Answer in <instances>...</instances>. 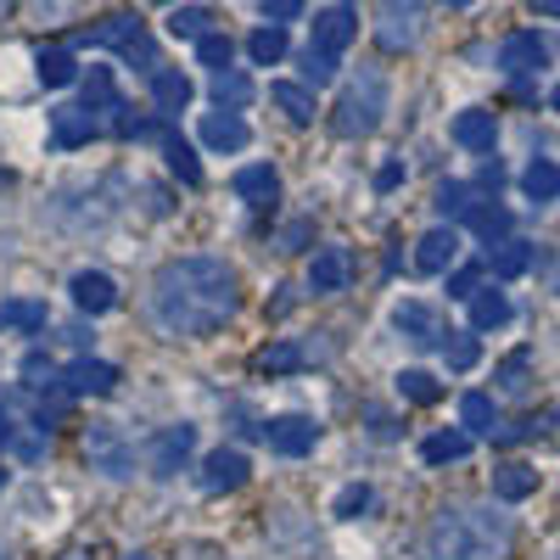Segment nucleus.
<instances>
[{
	"mask_svg": "<svg viewBox=\"0 0 560 560\" xmlns=\"http://www.w3.org/2000/svg\"><path fill=\"white\" fill-rule=\"evenodd\" d=\"M242 308V280L224 258H174L152 280V314L174 337H213Z\"/></svg>",
	"mask_w": 560,
	"mask_h": 560,
	"instance_id": "nucleus-1",
	"label": "nucleus"
},
{
	"mask_svg": "<svg viewBox=\"0 0 560 560\" xmlns=\"http://www.w3.org/2000/svg\"><path fill=\"white\" fill-rule=\"evenodd\" d=\"M432 560H504L510 522L493 510H443L427 533Z\"/></svg>",
	"mask_w": 560,
	"mask_h": 560,
	"instance_id": "nucleus-2",
	"label": "nucleus"
},
{
	"mask_svg": "<svg viewBox=\"0 0 560 560\" xmlns=\"http://www.w3.org/2000/svg\"><path fill=\"white\" fill-rule=\"evenodd\" d=\"M382 113H387V79H382V68H359V79L342 90V102L331 113V129L342 140H359V135H370L382 124Z\"/></svg>",
	"mask_w": 560,
	"mask_h": 560,
	"instance_id": "nucleus-3",
	"label": "nucleus"
},
{
	"mask_svg": "<svg viewBox=\"0 0 560 560\" xmlns=\"http://www.w3.org/2000/svg\"><path fill=\"white\" fill-rule=\"evenodd\" d=\"M376 23H382V28H376L382 51H415L427 12H420V0H382V18H376Z\"/></svg>",
	"mask_w": 560,
	"mask_h": 560,
	"instance_id": "nucleus-4",
	"label": "nucleus"
},
{
	"mask_svg": "<svg viewBox=\"0 0 560 560\" xmlns=\"http://www.w3.org/2000/svg\"><path fill=\"white\" fill-rule=\"evenodd\" d=\"M84 459H90V471H107V477H129L135 471V448L124 443L118 427H90L84 432Z\"/></svg>",
	"mask_w": 560,
	"mask_h": 560,
	"instance_id": "nucleus-5",
	"label": "nucleus"
},
{
	"mask_svg": "<svg viewBox=\"0 0 560 560\" xmlns=\"http://www.w3.org/2000/svg\"><path fill=\"white\" fill-rule=\"evenodd\" d=\"M247 471H253V465H247L242 448H213V454L202 459V488H208V493H236V488L247 482Z\"/></svg>",
	"mask_w": 560,
	"mask_h": 560,
	"instance_id": "nucleus-6",
	"label": "nucleus"
},
{
	"mask_svg": "<svg viewBox=\"0 0 560 560\" xmlns=\"http://www.w3.org/2000/svg\"><path fill=\"white\" fill-rule=\"evenodd\" d=\"M264 438H269L275 454L298 459V454H308L319 443V427H314V420H303V415H280V420H269V427H264Z\"/></svg>",
	"mask_w": 560,
	"mask_h": 560,
	"instance_id": "nucleus-7",
	"label": "nucleus"
},
{
	"mask_svg": "<svg viewBox=\"0 0 560 560\" xmlns=\"http://www.w3.org/2000/svg\"><path fill=\"white\" fill-rule=\"evenodd\" d=\"M544 62H549V51H544L538 34H510V39L499 45V68H504L510 79H527V73H538Z\"/></svg>",
	"mask_w": 560,
	"mask_h": 560,
	"instance_id": "nucleus-8",
	"label": "nucleus"
},
{
	"mask_svg": "<svg viewBox=\"0 0 560 560\" xmlns=\"http://www.w3.org/2000/svg\"><path fill=\"white\" fill-rule=\"evenodd\" d=\"M62 387H68L73 398H107V393L118 387V370L102 364V359H79L68 376H62Z\"/></svg>",
	"mask_w": 560,
	"mask_h": 560,
	"instance_id": "nucleus-9",
	"label": "nucleus"
},
{
	"mask_svg": "<svg viewBox=\"0 0 560 560\" xmlns=\"http://www.w3.org/2000/svg\"><path fill=\"white\" fill-rule=\"evenodd\" d=\"M191 448H197V427H168V432H158V443H152V471L158 477H174L185 459H191Z\"/></svg>",
	"mask_w": 560,
	"mask_h": 560,
	"instance_id": "nucleus-10",
	"label": "nucleus"
},
{
	"mask_svg": "<svg viewBox=\"0 0 560 560\" xmlns=\"http://www.w3.org/2000/svg\"><path fill=\"white\" fill-rule=\"evenodd\" d=\"M353 34H359V23H353V12H342V7H331V12H319L314 18V51H331V57H342L348 45H353Z\"/></svg>",
	"mask_w": 560,
	"mask_h": 560,
	"instance_id": "nucleus-11",
	"label": "nucleus"
},
{
	"mask_svg": "<svg viewBox=\"0 0 560 560\" xmlns=\"http://www.w3.org/2000/svg\"><path fill=\"white\" fill-rule=\"evenodd\" d=\"M79 39H84V45H118V51H129L135 39H147V28H140V18H129V12H113V18H102V23L79 28Z\"/></svg>",
	"mask_w": 560,
	"mask_h": 560,
	"instance_id": "nucleus-12",
	"label": "nucleus"
},
{
	"mask_svg": "<svg viewBox=\"0 0 560 560\" xmlns=\"http://www.w3.org/2000/svg\"><path fill=\"white\" fill-rule=\"evenodd\" d=\"M51 135H57V147H84V140L102 135V118L90 107H57L51 113Z\"/></svg>",
	"mask_w": 560,
	"mask_h": 560,
	"instance_id": "nucleus-13",
	"label": "nucleus"
},
{
	"mask_svg": "<svg viewBox=\"0 0 560 560\" xmlns=\"http://www.w3.org/2000/svg\"><path fill=\"white\" fill-rule=\"evenodd\" d=\"M454 253H459L454 230H427V236L415 242V269H420V275H443V269L454 264Z\"/></svg>",
	"mask_w": 560,
	"mask_h": 560,
	"instance_id": "nucleus-14",
	"label": "nucleus"
},
{
	"mask_svg": "<svg viewBox=\"0 0 560 560\" xmlns=\"http://www.w3.org/2000/svg\"><path fill=\"white\" fill-rule=\"evenodd\" d=\"M348 275H353V258H348L342 247H325V253H314V264H308V287H314V292H342Z\"/></svg>",
	"mask_w": 560,
	"mask_h": 560,
	"instance_id": "nucleus-15",
	"label": "nucleus"
},
{
	"mask_svg": "<svg viewBox=\"0 0 560 560\" xmlns=\"http://www.w3.org/2000/svg\"><path fill=\"white\" fill-rule=\"evenodd\" d=\"M73 303L84 308V314H107L113 303H118V287H113V280L102 275V269H84V275H73Z\"/></svg>",
	"mask_w": 560,
	"mask_h": 560,
	"instance_id": "nucleus-16",
	"label": "nucleus"
},
{
	"mask_svg": "<svg viewBox=\"0 0 560 560\" xmlns=\"http://www.w3.org/2000/svg\"><path fill=\"white\" fill-rule=\"evenodd\" d=\"M493 135H499V118L488 107H471V113L454 118V140L465 152H493Z\"/></svg>",
	"mask_w": 560,
	"mask_h": 560,
	"instance_id": "nucleus-17",
	"label": "nucleus"
},
{
	"mask_svg": "<svg viewBox=\"0 0 560 560\" xmlns=\"http://www.w3.org/2000/svg\"><path fill=\"white\" fill-rule=\"evenodd\" d=\"M393 325H398V331H404L415 348H432V342L443 337V325H438V314H432L427 303H398Z\"/></svg>",
	"mask_w": 560,
	"mask_h": 560,
	"instance_id": "nucleus-18",
	"label": "nucleus"
},
{
	"mask_svg": "<svg viewBox=\"0 0 560 560\" xmlns=\"http://www.w3.org/2000/svg\"><path fill=\"white\" fill-rule=\"evenodd\" d=\"M202 147H213V152H242L247 147V124L236 118V113H208L202 118Z\"/></svg>",
	"mask_w": 560,
	"mask_h": 560,
	"instance_id": "nucleus-19",
	"label": "nucleus"
},
{
	"mask_svg": "<svg viewBox=\"0 0 560 560\" xmlns=\"http://www.w3.org/2000/svg\"><path fill=\"white\" fill-rule=\"evenodd\" d=\"M152 102H158L163 118H174L185 102H191V79H185L179 68H158V73H152Z\"/></svg>",
	"mask_w": 560,
	"mask_h": 560,
	"instance_id": "nucleus-20",
	"label": "nucleus"
},
{
	"mask_svg": "<svg viewBox=\"0 0 560 560\" xmlns=\"http://www.w3.org/2000/svg\"><path fill=\"white\" fill-rule=\"evenodd\" d=\"M236 197H242V202H258V208H264V202H275V197H280V179H275V168H269V163L242 168V174H236Z\"/></svg>",
	"mask_w": 560,
	"mask_h": 560,
	"instance_id": "nucleus-21",
	"label": "nucleus"
},
{
	"mask_svg": "<svg viewBox=\"0 0 560 560\" xmlns=\"http://www.w3.org/2000/svg\"><path fill=\"white\" fill-rule=\"evenodd\" d=\"M533 488H538V471H533V465H522V459H510V465H499V471H493V493L510 499V504L527 499Z\"/></svg>",
	"mask_w": 560,
	"mask_h": 560,
	"instance_id": "nucleus-22",
	"label": "nucleus"
},
{
	"mask_svg": "<svg viewBox=\"0 0 560 560\" xmlns=\"http://www.w3.org/2000/svg\"><path fill=\"white\" fill-rule=\"evenodd\" d=\"M459 420H465V432H482V438L499 432V409H493L488 393H465L459 398Z\"/></svg>",
	"mask_w": 560,
	"mask_h": 560,
	"instance_id": "nucleus-23",
	"label": "nucleus"
},
{
	"mask_svg": "<svg viewBox=\"0 0 560 560\" xmlns=\"http://www.w3.org/2000/svg\"><path fill=\"white\" fill-rule=\"evenodd\" d=\"M0 331H45V303H34V298L0 303Z\"/></svg>",
	"mask_w": 560,
	"mask_h": 560,
	"instance_id": "nucleus-24",
	"label": "nucleus"
},
{
	"mask_svg": "<svg viewBox=\"0 0 560 560\" xmlns=\"http://www.w3.org/2000/svg\"><path fill=\"white\" fill-rule=\"evenodd\" d=\"M269 102L287 113L292 124H314V96H308L303 84H269Z\"/></svg>",
	"mask_w": 560,
	"mask_h": 560,
	"instance_id": "nucleus-25",
	"label": "nucleus"
},
{
	"mask_svg": "<svg viewBox=\"0 0 560 560\" xmlns=\"http://www.w3.org/2000/svg\"><path fill=\"white\" fill-rule=\"evenodd\" d=\"M465 454H471V432H438V438L420 443V459L427 465H448V459H465Z\"/></svg>",
	"mask_w": 560,
	"mask_h": 560,
	"instance_id": "nucleus-26",
	"label": "nucleus"
},
{
	"mask_svg": "<svg viewBox=\"0 0 560 560\" xmlns=\"http://www.w3.org/2000/svg\"><path fill=\"white\" fill-rule=\"evenodd\" d=\"M213 102H219V107H230V113L247 107V102H253V79H247V73H236V68L213 73Z\"/></svg>",
	"mask_w": 560,
	"mask_h": 560,
	"instance_id": "nucleus-27",
	"label": "nucleus"
},
{
	"mask_svg": "<svg viewBox=\"0 0 560 560\" xmlns=\"http://www.w3.org/2000/svg\"><path fill=\"white\" fill-rule=\"evenodd\" d=\"M34 73H39V84H51V90H62V84H73V79H79V68H73V57L62 51V45H51V51H39Z\"/></svg>",
	"mask_w": 560,
	"mask_h": 560,
	"instance_id": "nucleus-28",
	"label": "nucleus"
},
{
	"mask_svg": "<svg viewBox=\"0 0 560 560\" xmlns=\"http://www.w3.org/2000/svg\"><path fill=\"white\" fill-rule=\"evenodd\" d=\"M522 191H527L533 202H549V197H560V168H555L549 158H538V163L522 174Z\"/></svg>",
	"mask_w": 560,
	"mask_h": 560,
	"instance_id": "nucleus-29",
	"label": "nucleus"
},
{
	"mask_svg": "<svg viewBox=\"0 0 560 560\" xmlns=\"http://www.w3.org/2000/svg\"><path fill=\"white\" fill-rule=\"evenodd\" d=\"M163 158H168V168H174L185 185H202V163H197V152L185 147L179 135H163Z\"/></svg>",
	"mask_w": 560,
	"mask_h": 560,
	"instance_id": "nucleus-30",
	"label": "nucleus"
},
{
	"mask_svg": "<svg viewBox=\"0 0 560 560\" xmlns=\"http://www.w3.org/2000/svg\"><path fill=\"white\" fill-rule=\"evenodd\" d=\"M504 319H510V298L504 292H477V303H471V325H477V331H499Z\"/></svg>",
	"mask_w": 560,
	"mask_h": 560,
	"instance_id": "nucleus-31",
	"label": "nucleus"
},
{
	"mask_svg": "<svg viewBox=\"0 0 560 560\" xmlns=\"http://www.w3.org/2000/svg\"><path fill=\"white\" fill-rule=\"evenodd\" d=\"M247 51H253V62H258V68H269V62H280V57H287V28H280V23H269V28H258V34L247 39Z\"/></svg>",
	"mask_w": 560,
	"mask_h": 560,
	"instance_id": "nucleus-32",
	"label": "nucleus"
},
{
	"mask_svg": "<svg viewBox=\"0 0 560 560\" xmlns=\"http://www.w3.org/2000/svg\"><path fill=\"white\" fill-rule=\"evenodd\" d=\"M298 364H303V348H298V342H269V348L258 353V370H264V376H292Z\"/></svg>",
	"mask_w": 560,
	"mask_h": 560,
	"instance_id": "nucleus-33",
	"label": "nucleus"
},
{
	"mask_svg": "<svg viewBox=\"0 0 560 560\" xmlns=\"http://www.w3.org/2000/svg\"><path fill=\"white\" fill-rule=\"evenodd\" d=\"M84 107H90V113H118L113 73H107V68H90V79H84Z\"/></svg>",
	"mask_w": 560,
	"mask_h": 560,
	"instance_id": "nucleus-34",
	"label": "nucleus"
},
{
	"mask_svg": "<svg viewBox=\"0 0 560 560\" xmlns=\"http://www.w3.org/2000/svg\"><path fill=\"white\" fill-rule=\"evenodd\" d=\"M488 264H493L499 280H516V275L533 264V247H527V242H499V253H493Z\"/></svg>",
	"mask_w": 560,
	"mask_h": 560,
	"instance_id": "nucleus-35",
	"label": "nucleus"
},
{
	"mask_svg": "<svg viewBox=\"0 0 560 560\" xmlns=\"http://www.w3.org/2000/svg\"><path fill=\"white\" fill-rule=\"evenodd\" d=\"M471 230H477V236L482 242H504L510 236V208H471Z\"/></svg>",
	"mask_w": 560,
	"mask_h": 560,
	"instance_id": "nucleus-36",
	"label": "nucleus"
},
{
	"mask_svg": "<svg viewBox=\"0 0 560 560\" xmlns=\"http://www.w3.org/2000/svg\"><path fill=\"white\" fill-rule=\"evenodd\" d=\"M398 393H404L409 404H438V398H443L438 376H427V370H404V376H398Z\"/></svg>",
	"mask_w": 560,
	"mask_h": 560,
	"instance_id": "nucleus-37",
	"label": "nucleus"
},
{
	"mask_svg": "<svg viewBox=\"0 0 560 560\" xmlns=\"http://www.w3.org/2000/svg\"><path fill=\"white\" fill-rule=\"evenodd\" d=\"M527 376H533V353L527 348H516V353L499 364V387L504 393H527Z\"/></svg>",
	"mask_w": 560,
	"mask_h": 560,
	"instance_id": "nucleus-38",
	"label": "nucleus"
},
{
	"mask_svg": "<svg viewBox=\"0 0 560 560\" xmlns=\"http://www.w3.org/2000/svg\"><path fill=\"white\" fill-rule=\"evenodd\" d=\"M208 23H213V18H208V7H179V12L168 18V34H174V39H202V34H208Z\"/></svg>",
	"mask_w": 560,
	"mask_h": 560,
	"instance_id": "nucleus-39",
	"label": "nucleus"
},
{
	"mask_svg": "<svg viewBox=\"0 0 560 560\" xmlns=\"http://www.w3.org/2000/svg\"><path fill=\"white\" fill-rule=\"evenodd\" d=\"M443 353H448V370H471L482 359V342L471 331H448V348Z\"/></svg>",
	"mask_w": 560,
	"mask_h": 560,
	"instance_id": "nucleus-40",
	"label": "nucleus"
},
{
	"mask_svg": "<svg viewBox=\"0 0 560 560\" xmlns=\"http://www.w3.org/2000/svg\"><path fill=\"white\" fill-rule=\"evenodd\" d=\"M477 202H471V185H459V179H448L443 185V191H438V213L443 219H465V213H471Z\"/></svg>",
	"mask_w": 560,
	"mask_h": 560,
	"instance_id": "nucleus-41",
	"label": "nucleus"
},
{
	"mask_svg": "<svg viewBox=\"0 0 560 560\" xmlns=\"http://www.w3.org/2000/svg\"><path fill=\"white\" fill-rule=\"evenodd\" d=\"M230 51H236V45H230V34H202V39H197V57H202V68H213V73L230 68Z\"/></svg>",
	"mask_w": 560,
	"mask_h": 560,
	"instance_id": "nucleus-42",
	"label": "nucleus"
},
{
	"mask_svg": "<svg viewBox=\"0 0 560 560\" xmlns=\"http://www.w3.org/2000/svg\"><path fill=\"white\" fill-rule=\"evenodd\" d=\"M337 62H342V57L314 51V45H308V51H303V79H308V84H331V79H337Z\"/></svg>",
	"mask_w": 560,
	"mask_h": 560,
	"instance_id": "nucleus-43",
	"label": "nucleus"
},
{
	"mask_svg": "<svg viewBox=\"0 0 560 560\" xmlns=\"http://www.w3.org/2000/svg\"><path fill=\"white\" fill-rule=\"evenodd\" d=\"M477 280H482V264H459L448 275V298H477Z\"/></svg>",
	"mask_w": 560,
	"mask_h": 560,
	"instance_id": "nucleus-44",
	"label": "nucleus"
},
{
	"mask_svg": "<svg viewBox=\"0 0 560 560\" xmlns=\"http://www.w3.org/2000/svg\"><path fill=\"white\" fill-rule=\"evenodd\" d=\"M23 376H28L34 387H45V382H57V364L45 359V353H28V359H23Z\"/></svg>",
	"mask_w": 560,
	"mask_h": 560,
	"instance_id": "nucleus-45",
	"label": "nucleus"
},
{
	"mask_svg": "<svg viewBox=\"0 0 560 560\" xmlns=\"http://www.w3.org/2000/svg\"><path fill=\"white\" fill-rule=\"evenodd\" d=\"M364 504H370V488H364V482H353V488H342V493H337V516H359Z\"/></svg>",
	"mask_w": 560,
	"mask_h": 560,
	"instance_id": "nucleus-46",
	"label": "nucleus"
},
{
	"mask_svg": "<svg viewBox=\"0 0 560 560\" xmlns=\"http://www.w3.org/2000/svg\"><path fill=\"white\" fill-rule=\"evenodd\" d=\"M298 12H303V0H264V18L269 23H292Z\"/></svg>",
	"mask_w": 560,
	"mask_h": 560,
	"instance_id": "nucleus-47",
	"label": "nucleus"
},
{
	"mask_svg": "<svg viewBox=\"0 0 560 560\" xmlns=\"http://www.w3.org/2000/svg\"><path fill=\"white\" fill-rule=\"evenodd\" d=\"M308 236H314V230H308V224H292V230H287V236H280V247H287V253H303V247H308Z\"/></svg>",
	"mask_w": 560,
	"mask_h": 560,
	"instance_id": "nucleus-48",
	"label": "nucleus"
},
{
	"mask_svg": "<svg viewBox=\"0 0 560 560\" xmlns=\"http://www.w3.org/2000/svg\"><path fill=\"white\" fill-rule=\"evenodd\" d=\"M398 179H404V163H382V168H376V191H393Z\"/></svg>",
	"mask_w": 560,
	"mask_h": 560,
	"instance_id": "nucleus-49",
	"label": "nucleus"
},
{
	"mask_svg": "<svg viewBox=\"0 0 560 560\" xmlns=\"http://www.w3.org/2000/svg\"><path fill=\"white\" fill-rule=\"evenodd\" d=\"M533 12L538 18H560V0H533Z\"/></svg>",
	"mask_w": 560,
	"mask_h": 560,
	"instance_id": "nucleus-50",
	"label": "nucleus"
},
{
	"mask_svg": "<svg viewBox=\"0 0 560 560\" xmlns=\"http://www.w3.org/2000/svg\"><path fill=\"white\" fill-rule=\"evenodd\" d=\"M7 438H12V420H7V415H0V443H7Z\"/></svg>",
	"mask_w": 560,
	"mask_h": 560,
	"instance_id": "nucleus-51",
	"label": "nucleus"
},
{
	"mask_svg": "<svg viewBox=\"0 0 560 560\" xmlns=\"http://www.w3.org/2000/svg\"><path fill=\"white\" fill-rule=\"evenodd\" d=\"M7 12H12V0H0V23H7Z\"/></svg>",
	"mask_w": 560,
	"mask_h": 560,
	"instance_id": "nucleus-52",
	"label": "nucleus"
},
{
	"mask_svg": "<svg viewBox=\"0 0 560 560\" xmlns=\"http://www.w3.org/2000/svg\"><path fill=\"white\" fill-rule=\"evenodd\" d=\"M549 102H555V113H560V84H555V96H549Z\"/></svg>",
	"mask_w": 560,
	"mask_h": 560,
	"instance_id": "nucleus-53",
	"label": "nucleus"
},
{
	"mask_svg": "<svg viewBox=\"0 0 560 560\" xmlns=\"http://www.w3.org/2000/svg\"><path fill=\"white\" fill-rule=\"evenodd\" d=\"M124 560H152V555H124Z\"/></svg>",
	"mask_w": 560,
	"mask_h": 560,
	"instance_id": "nucleus-54",
	"label": "nucleus"
},
{
	"mask_svg": "<svg viewBox=\"0 0 560 560\" xmlns=\"http://www.w3.org/2000/svg\"><path fill=\"white\" fill-rule=\"evenodd\" d=\"M62 560H90V555H62Z\"/></svg>",
	"mask_w": 560,
	"mask_h": 560,
	"instance_id": "nucleus-55",
	"label": "nucleus"
},
{
	"mask_svg": "<svg viewBox=\"0 0 560 560\" xmlns=\"http://www.w3.org/2000/svg\"><path fill=\"white\" fill-rule=\"evenodd\" d=\"M448 7H465V0H448Z\"/></svg>",
	"mask_w": 560,
	"mask_h": 560,
	"instance_id": "nucleus-56",
	"label": "nucleus"
},
{
	"mask_svg": "<svg viewBox=\"0 0 560 560\" xmlns=\"http://www.w3.org/2000/svg\"><path fill=\"white\" fill-rule=\"evenodd\" d=\"M0 482H7V471H0Z\"/></svg>",
	"mask_w": 560,
	"mask_h": 560,
	"instance_id": "nucleus-57",
	"label": "nucleus"
},
{
	"mask_svg": "<svg viewBox=\"0 0 560 560\" xmlns=\"http://www.w3.org/2000/svg\"><path fill=\"white\" fill-rule=\"evenodd\" d=\"M0 560H7V555H0Z\"/></svg>",
	"mask_w": 560,
	"mask_h": 560,
	"instance_id": "nucleus-58",
	"label": "nucleus"
}]
</instances>
